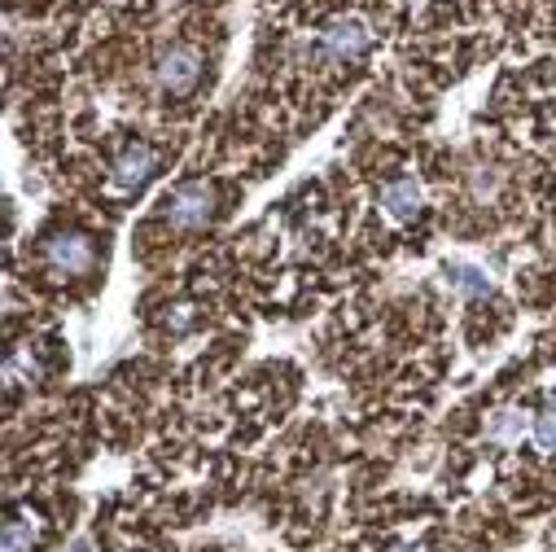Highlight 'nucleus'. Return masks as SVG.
I'll list each match as a JSON object with an SVG mask.
<instances>
[{"label": "nucleus", "mask_w": 556, "mask_h": 552, "mask_svg": "<svg viewBox=\"0 0 556 552\" xmlns=\"http://www.w3.org/2000/svg\"><path fill=\"white\" fill-rule=\"evenodd\" d=\"M154 75H159L163 92H172V97H185V92H193V88H198V79H202V53H198L193 45L176 40V45H167V49L159 53V62H154Z\"/></svg>", "instance_id": "obj_1"}, {"label": "nucleus", "mask_w": 556, "mask_h": 552, "mask_svg": "<svg viewBox=\"0 0 556 552\" xmlns=\"http://www.w3.org/2000/svg\"><path fill=\"white\" fill-rule=\"evenodd\" d=\"M40 259H45V267H49L53 276H84V272H92V263H97V246H92V237H84V233H53V237L45 241Z\"/></svg>", "instance_id": "obj_2"}, {"label": "nucleus", "mask_w": 556, "mask_h": 552, "mask_svg": "<svg viewBox=\"0 0 556 552\" xmlns=\"http://www.w3.org/2000/svg\"><path fill=\"white\" fill-rule=\"evenodd\" d=\"M215 215V189L206 180H189L167 198V224L180 233L206 228V219Z\"/></svg>", "instance_id": "obj_3"}, {"label": "nucleus", "mask_w": 556, "mask_h": 552, "mask_svg": "<svg viewBox=\"0 0 556 552\" xmlns=\"http://www.w3.org/2000/svg\"><path fill=\"white\" fill-rule=\"evenodd\" d=\"M159 167V154L146 146V141H131L123 146V154L114 159V185L118 189H141Z\"/></svg>", "instance_id": "obj_4"}, {"label": "nucleus", "mask_w": 556, "mask_h": 552, "mask_svg": "<svg viewBox=\"0 0 556 552\" xmlns=\"http://www.w3.org/2000/svg\"><path fill=\"white\" fill-rule=\"evenodd\" d=\"M421 202H426V189H421V180H416V176H399V180L381 185V206H386V215L399 219V224L416 219Z\"/></svg>", "instance_id": "obj_5"}, {"label": "nucleus", "mask_w": 556, "mask_h": 552, "mask_svg": "<svg viewBox=\"0 0 556 552\" xmlns=\"http://www.w3.org/2000/svg\"><path fill=\"white\" fill-rule=\"evenodd\" d=\"M368 45H372V32H368L364 18H333L325 27V49L333 58H359Z\"/></svg>", "instance_id": "obj_6"}, {"label": "nucleus", "mask_w": 556, "mask_h": 552, "mask_svg": "<svg viewBox=\"0 0 556 552\" xmlns=\"http://www.w3.org/2000/svg\"><path fill=\"white\" fill-rule=\"evenodd\" d=\"M443 276H447V286H452L456 294H465V299H486V294L495 290L491 276H486L482 267H473V263H447Z\"/></svg>", "instance_id": "obj_7"}, {"label": "nucleus", "mask_w": 556, "mask_h": 552, "mask_svg": "<svg viewBox=\"0 0 556 552\" xmlns=\"http://www.w3.org/2000/svg\"><path fill=\"white\" fill-rule=\"evenodd\" d=\"M521 430H526V422H521L517 407H495L491 417H486V439L491 443H517Z\"/></svg>", "instance_id": "obj_8"}, {"label": "nucleus", "mask_w": 556, "mask_h": 552, "mask_svg": "<svg viewBox=\"0 0 556 552\" xmlns=\"http://www.w3.org/2000/svg\"><path fill=\"white\" fill-rule=\"evenodd\" d=\"M31 548H36V522L14 513L5 530H0V552H31Z\"/></svg>", "instance_id": "obj_9"}, {"label": "nucleus", "mask_w": 556, "mask_h": 552, "mask_svg": "<svg viewBox=\"0 0 556 552\" xmlns=\"http://www.w3.org/2000/svg\"><path fill=\"white\" fill-rule=\"evenodd\" d=\"M530 435H534V443L543 448V452H556V394L534 412V426H530Z\"/></svg>", "instance_id": "obj_10"}, {"label": "nucleus", "mask_w": 556, "mask_h": 552, "mask_svg": "<svg viewBox=\"0 0 556 552\" xmlns=\"http://www.w3.org/2000/svg\"><path fill=\"white\" fill-rule=\"evenodd\" d=\"M495 189H500V172H491V167H478V172L469 176V193H473L478 202H491V198H495Z\"/></svg>", "instance_id": "obj_11"}, {"label": "nucleus", "mask_w": 556, "mask_h": 552, "mask_svg": "<svg viewBox=\"0 0 556 552\" xmlns=\"http://www.w3.org/2000/svg\"><path fill=\"white\" fill-rule=\"evenodd\" d=\"M66 552H92V539H88V535H79V539H71V543H66Z\"/></svg>", "instance_id": "obj_12"}, {"label": "nucleus", "mask_w": 556, "mask_h": 552, "mask_svg": "<svg viewBox=\"0 0 556 552\" xmlns=\"http://www.w3.org/2000/svg\"><path fill=\"white\" fill-rule=\"evenodd\" d=\"M390 552H421V548H416V543H394Z\"/></svg>", "instance_id": "obj_13"}]
</instances>
